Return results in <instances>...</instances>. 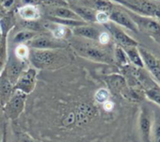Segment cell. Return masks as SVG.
I'll return each instance as SVG.
<instances>
[{
	"label": "cell",
	"mask_w": 160,
	"mask_h": 142,
	"mask_svg": "<svg viewBox=\"0 0 160 142\" xmlns=\"http://www.w3.org/2000/svg\"><path fill=\"white\" fill-rule=\"evenodd\" d=\"M135 12L160 20V4L152 0H115Z\"/></svg>",
	"instance_id": "1"
},
{
	"label": "cell",
	"mask_w": 160,
	"mask_h": 142,
	"mask_svg": "<svg viewBox=\"0 0 160 142\" xmlns=\"http://www.w3.org/2000/svg\"><path fill=\"white\" fill-rule=\"evenodd\" d=\"M73 47L80 55L89 59L98 62H107V63L111 62V57L108 55V53L101 48L94 46L93 44L80 42V43H74Z\"/></svg>",
	"instance_id": "2"
},
{
	"label": "cell",
	"mask_w": 160,
	"mask_h": 142,
	"mask_svg": "<svg viewBox=\"0 0 160 142\" xmlns=\"http://www.w3.org/2000/svg\"><path fill=\"white\" fill-rule=\"evenodd\" d=\"M136 26L138 27V30H142L145 33L153 36L157 42H160V24L155 21L152 17L140 15V14H133L130 16Z\"/></svg>",
	"instance_id": "3"
},
{
	"label": "cell",
	"mask_w": 160,
	"mask_h": 142,
	"mask_svg": "<svg viewBox=\"0 0 160 142\" xmlns=\"http://www.w3.org/2000/svg\"><path fill=\"white\" fill-rule=\"evenodd\" d=\"M26 93L20 91H13L12 95L9 99V101L6 103V105L3 106L5 113L8 118L10 119H16L23 111L25 101H26Z\"/></svg>",
	"instance_id": "4"
},
{
	"label": "cell",
	"mask_w": 160,
	"mask_h": 142,
	"mask_svg": "<svg viewBox=\"0 0 160 142\" xmlns=\"http://www.w3.org/2000/svg\"><path fill=\"white\" fill-rule=\"evenodd\" d=\"M29 57L35 68L44 69L55 62L57 59V54L53 50L31 49L29 51Z\"/></svg>",
	"instance_id": "5"
},
{
	"label": "cell",
	"mask_w": 160,
	"mask_h": 142,
	"mask_svg": "<svg viewBox=\"0 0 160 142\" xmlns=\"http://www.w3.org/2000/svg\"><path fill=\"white\" fill-rule=\"evenodd\" d=\"M28 46L31 49H42V50H55L63 48L65 43L57 40L55 38H50L47 36H38L34 37L28 42Z\"/></svg>",
	"instance_id": "6"
},
{
	"label": "cell",
	"mask_w": 160,
	"mask_h": 142,
	"mask_svg": "<svg viewBox=\"0 0 160 142\" xmlns=\"http://www.w3.org/2000/svg\"><path fill=\"white\" fill-rule=\"evenodd\" d=\"M35 79H36L35 69L29 68L26 71H23L14 85V90L20 91L26 94H28L34 90Z\"/></svg>",
	"instance_id": "7"
},
{
	"label": "cell",
	"mask_w": 160,
	"mask_h": 142,
	"mask_svg": "<svg viewBox=\"0 0 160 142\" xmlns=\"http://www.w3.org/2000/svg\"><path fill=\"white\" fill-rule=\"evenodd\" d=\"M108 16H109V21L114 22L122 27H124L128 28L129 30H132L136 33L138 31V27L136 26V24L132 20V18L127 13H125L120 10L112 9L108 12Z\"/></svg>",
	"instance_id": "8"
},
{
	"label": "cell",
	"mask_w": 160,
	"mask_h": 142,
	"mask_svg": "<svg viewBox=\"0 0 160 142\" xmlns=\"http://www.w3.org/2000/svg\"><path fill=\"white\" fill-rule=\"evenodd\" d=\"M106 27L109 30V32L117 41V42L120 44L121 47L125 48V47H131V46H138V42L134 39L129 37L125 32L118 28L112 23L108 22V24H106Z\"/></svg>",
	"instance_id": "9"
},
{
	"label": "cell",
	"mask_w": 160,
	"mask_h": 142,
	"mask_svg": "<svg viewBox=\"0 0 160 142\" xmlns=\"http://www.w3.org/2000/svg\"><path fill=\"white\" fill-rule=\"evenodd\" d=\"M23 68V62L22 60L18 59L15 56H11L8 61L7 66V78L12 82V84L14 86L18 77L20 76Z\"/></svg>",
	"instance_id": "10"
},
{
	"label": "cell",
	"mask_w": 160,
	"mask_h": 142,
	"mask_svg": "<svg viewBox=\"0 0 160 142\" xmlns=\"http://www.w3.org/2000/svg\"><path fill=\"white\" fill-rule=\"evenodd\" d=\"M48 14L51 17L59 18V19H67V20H79L83 21L80 19V17L71 9L65 8L63 6L60 7H53L48 11Z\"/></svg>",
	"instance_id": "11"
},
{
	"label": "cell",
	"mask_w": 160,
	"mask_h": 142,
	"mask_svg": "<svg viewBox=\"0 0 160 142\" xmlns=\"http://www.w3.org/2000/svg\"><path fill=\"white\" fill-rule=\"evenodd\" d=\"M14 86L6 76L0 77V105L4 106L13 93Z\"/></svg>",
	"instance_id": "12"
},
{
	"label": "cell",
	"mask_w": 160,
	"mask_h": 142,
	"mask_svg": "<svg viewBox=\"0 0 160 142\" xmlns=\"http://www.w3.org/2000/svg\"><path fill=\"white\" fill-rule=\"evenodd\" d=\"M73 34L77 37L85 38V39H88L91 41H96V40H98V36H99L100 32L95 27L83 25V26L74 27Z\"/></svg>",
	"instance_id": "13"
},
{
	"label": "cell",
	"mask_w": 160,
	"mask_h": 142,
	"mask_svg": "<svg viewBox=\"0 0 160 142\" xmlns=\"http://www.w3.org/2000/svg\"><path fill=\"white\" fill-rule=\"evenodd\" d=\"M94 112L95 111L92 106L89 105H80L76 109V113L74 114V120L77 123L87 122L91 118H92Z\"/></svg>",
	"instance_id": "14"
},
{
	"label": "cell",
	"mask_w": 160,
	"mask_h": 142,
	"mask_svg": "<svg viewBox=\"0 0 160 142\" xmlns=\"http://www.w3.org/2000/svg\"><path fill=\"white\" fill-rule=\"evenodd\" d=\"M139 125H140V130L143 135V138L145 142H150V134H151V119L149 115V111L144 107L142 108L141 115H140V120H139Z\"/></svg>",
	"instance_id": "15"
},
{
	"label": "cell",
	"mask_w": 160,
	"mask_h": 142,
	"mask_svg": "<svg viewBox=\"0 0 160 142\" xmlns=\"http://www.w3.org/2000/svg\"><path fill=\"white\" fill-rule=\"evenodd\" d=\"M18 13L25 21H36L40 17V12L33 4H28L21 7L18 10Z\"/></svg>",
	"instance_id": "16"
},
{
	"label": "cell",
	"mask_w": 160,
	"mask_h": 142,
	"mask_svg": "<svg viewBox=\"0 0 160 142\" xmlns=\"http://www.w3.org/2000/svg\"><path fill=\"white\" fill-rule=\"evenodd\" d=\"M72 9V11L84 22H95L96 12L93 9L81 6H73Z\"/></svg>",
	"instance_id": "17"
},
{
	"label": "cell",
	"mask_w": 160,
	"mask_h": 142,
	"mask_svg": "<svg viewBox=\"0 0 160 142\" xmlns=\"http://www.w3.org/2000/svg\"><path fill=\"white\" fill-rule=\"evenodd\" d=\"M123 50L126 53L128 60H130L138 68H144V64H143V61H142L141 56L139 55L138 46L125 47V48H123Z\"/></svg>",
	"instance_id": "18"
},
{
	"label": "cell",
	"mask_w": 160,
	"mask_h": 142,
	"mask_svg": "<svg viewBox=\"0 0 160 142\" xmlns=\"http://www.w3.org/2000/svg\"><path fill=\"white\" fill-rule=\"evenodd\" d=\"M108 86L115 91H121L125 86V80L118 75H113L107 77Z\"/></svg>",
	"instance_id": "19"
},
{
	"label": "cell",
	"mask_w": 160,
	"mask_h": 142,
	"mask_svg": "<svg viewBox=\"0 0 160 142\" xmlns=\"http://www.w3.org/2000/svg\"><path fill=\"white\" fill-rule=\"evenodd\" d=\"M36 36V33L32 30H22L20 32H18L14 39H13V42H16V43H24V42H28V41H30L31 39H33L34 37Z\"/></svg>",
	"instance_id": "20"
},
{
	"label": "cell",
	"mask_w": 160,
	"mask_h": 142,
	"mask_svg": "<svg viewBox=\"0 0 160 142\" xmlns=\"http://www.w3.org/2000/svg\"><path fill=\"white\" fill-rule=\"evenodd\" d=\"M92 5L93 10H97L98 12H105L108 13L113 9L112 4L108 0H92Z\"/></svg>",
	"instance_id": "21"
},
{
	"label": "cell",
	"mask_w": 160,
	"mask_h": 142,
	"mask_svg": "<svg viewBox=\"0 0 160 142\" xmlns=\"http://www.w3.org/2000/svg\"><path fill=\"white\" fill-rule=\"evenodd\" d=\"M115 59L121 66H126L128 64V57L122 47L117 46L115 48Z\"/></svg>",
	"instance_id": "22"
},
{
	"label": "cell",
	"mask_w": 160,
	"mask_h": 142,
	"mask_svg": "<svg viewBox=\"0 0 160 142\" xmlns=\"http://www.w3.org/2000/svg\"><path fill=\"white\" fill-rule=\"evenodd\" d=\"M14 53H15V56L20 59V60H23L25 59L26 57H28L29 56V49H28V45H25L23 43L19 44L16 46L15 50H14Z\"/></svg>",
	"instance_id": "23"
},
{
	"label": "cell",
	"mask_w": 160,
	"mask_h": 142,
	"mask_svg": "<svg viewBox=\"0 0 160 142\" xmlns=\"http://www.w3.org/2000/svg\"><path fill=\"white\" fill-rule=\"evenodd\" d=\"M51 30H52V37L57 40H61L62 38H64L66 34V28L64 26L61 25L56 24V27H54Z\"/></svg>",
	"instance_id": "24"
},
{
	"label": "cell",
	"mask_w": 160,
	"mask_h": 142,
	"mask_svg": "<svg viewBox=\"0 0 160 142\" xmlns=\"http://www.w3.org/2000/svg\"><path fill=\"white\" fill-rule=\"evenodd\" d=\"M108 97H109V93L105 89H101L95 93V99L99 103H105L108 101Z\"/></svg>",
	"instance_id": "25"
},
{
	"label": "cell",
	"mask_w": 160,
	"mask_h": 142,
	"mask_svg": "<svg viewBox=\"0 0 160 142\" xmlns=\"http://www.w3.org/2000/svg\"><path fill=\"white\" fill-rule=\"evenodd\" d=\"M95 21L98 22L99 24H103V25L108 24V22H110L108 13L105 12H97L95 14Z\"/></svg>",
	"instance_id": "26"
},
{
	"label": "cell",
	"mask_w": 160,
	"mask_h": 142,
	"mask_svg": "<svg viewBox=\"0 0 160 142\" xmlns=\"http://www.w3.org/2000/svg\"><path fill=\"white\" fill-rule=\"evenodd\" d=\"M148 70L151 72V74L155 77V79L158 81V83H160V61L155 64L152 67L148 68Z\"/></svg>",
	"instance_id": "27"
},
{
	"label": "cell",
	"mask_w": 160,
	"mask_h": 142,
	"mask_svg": "<svg viewBox=\"0 0 160 142\" xmlns=\"http://www.w3.org/2000/svg\"><path fill=\"white\" fill-rule=\"evenodd\" d=\"M98 42H99V43L102 44V45H107V44H108V42H110V35H109L108 32H106V31L101 32V33L99 34V36H98Z\"/></svg>",
	"instance_id": "28"
},
{
	"label": "cell",
	"mask_w": 160,
	"mask_h": 142,
	"mask_svg": "<svg viewBox=\"0 0 160 142\" xmlns=\"http://www.w3.org/2000/svg\"><path fill=\"white\" fill-rule=\"evenodd\" d=\"M155 140L156 142H160V120H158L155 123Z\"/></svg>",
	"instance_id": "29"
},
{
	"label": "cell",
	"mask_w": 160,
	"mask_h": 142,
	"mask_svg": "<svg viewBox=\"0 0 160 142\" xmlns=\"http://www.w3.org/2000/svg\"><path fill=\"white\" fill-rule=\"evenodd\" d=\"M39 1H41L45 5H58L59 3H62L59 0H39Z\"/></svg>",
	"instance_id": "30"
},
{
	"label": "cell",
	"mask_w": 160,
	"mask_h": 142,
	"mask_svg": "<svg viewBox=\"0 0 160 142\" xmlns=\"http://www.w3.org/2000/svg\"><path fill=\"white\" fill-rule=\"evenodd\" d=\"M14 4V0H3V6L7 9L11 8Z\"/></svg>",
	"instance_id": "31"
},
{
	"label": "cell",
	"mask_w": 160,
	"mask_h": 142,
	"mask_svg": "<svg viewBox=\"0 0 160 142\" xmlns=\"http://www.w3.org/2000/svg\"><path fill=\"white\" fill-rule=\"evenodd\" d=\"M104 107H105V109L106 110H111L112 108H113V104L111 103V102H108V101H107V102H105L104 103Z\"/></svg>",
	"instance_id": "32"
},
{
	"label": "cell",
	"mask_w": 160,
	"mask_h": 142,
	"mask_svg": "<svg viewBox=\"0 0 160 142\" xmlns=\"http://www.w3.org/2000/svg\"><path fill=\"white\" fill-rule=\"evenodd\" d=\"M22 142H35V141H33L32 139H30V138H28V137L24 136V137L22 138Z\"/></svg>",
	"instance_id": "33"
},
{
	"label": "cell",
	"mask_w": 160,
	"mask_h": 142,
	"mask_svg": "<svg viewBox=\"0 0 160 142\" xmlns=\"http://www.w3.org/2000/svg\"><path fill=\"white\" fill-rule=\"evenodd\" d=\"M1 142H7V134H6V129H4L3 137H2V141H1Z\"/></svg>",
	"instance_id": "34"
},
{
	"label": "cell",
	"mask_w": 160,
	"mask_h": 142,
	"mask_svg": "<svg viewBox=\"0 0 160 142\" xmlns=\"http://www.w3.org/2000/svg\"><path fill=\"white\" fill-rule=\"evenodd\" d=\"M0 142H1V140H0Z\"/></svg>",
	"instance_id": "35"
}]
</instances>
